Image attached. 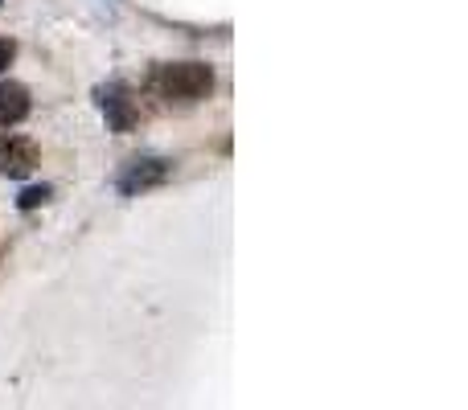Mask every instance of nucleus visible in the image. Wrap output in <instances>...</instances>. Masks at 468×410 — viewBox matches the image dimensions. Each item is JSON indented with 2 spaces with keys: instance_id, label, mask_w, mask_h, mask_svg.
<instances>
[{
  "instance_id": "obj_1",
  "label": "nucleus",
  "mask_w": 468,
  "mask_h": 410,
  "mask_svg": "<svg viewBox=\"0 0 468 410\" xmlns=\"http://www.w3.org/2000/svg\"><path fill=\"white\" fill-rule=\"evenodd\" d=\"M153 90L169 103H202L214 90V66L206 62H165L153 74Z\"/></svg>"
},
{
  "instance_id": "obj_2",
  "label": "nucleus",
  "mask_w": 468,
  "mask_h": 410,
  "mask_svg": "<svg viewBox=\"0 0 468 410\" xmlns=\"http://www.w3.org/2000/svg\"><path fill=\"white\" fill-rule=\"evenodd\" d=\"M169 177H173L169 156H132L120 169V177H115V189H120L123 197H140V194H148V189L165 185Z\"/></svg>"
},
{
  "instance_id": "obj_3",
  "label": "nucleus",
  "mask_w": 468,
  "mask_h": 410,
  "mask_svg": "<svg viewBox=\"0 0 468 410\" xmlns=\"http://www.w3.org/2000/svg\"><path fill=\"white\" fill-rule=\"evenodd\" d=\"M95 103H99V111H103V120H107V128L112 131H132L136 128L140 111H136V103H132V95H128L123 82H107V87H99Z\"/></svg>"
},
{
  "instance_id": "obj_4",
  "label": "nucleus",
  "mask_w": 468,
  "mask_h": 410,
  "mask_svg": "<svg viewBox=\"0 0 468 410\" xmlns=\"http://www.w3.org/2000/svg\"><path fill=\"white\" fill-rule=\"evenodd\" d=\"M37 161H41V152H37V144H33V140L0 136V177L21 181V177H29V173L37 169Z\"/></svg>"
},
{
  "instance_id": "obj_5",
  "label": "nucleus",
  "mask_w": 468,
  "mask_h": 410,
  "mask_svg": "<svg viewBox=\"0 0 468 410\" xmlns=\"http://www.w3.org/2000/svg\"><path fill=\"white\" fill-rule=\"evenodd\" d=\"M29 87L25 82H0V128H16L29 120Z\"/></svg>"
},
{
  "instance_id": "obj_6",
  "label": "nucleus",
  "mask_w": 468,
  "mask_h": 410,
  "mask_svg": "<svg viewBox=\"0 0 468 410\" xmlns=\"http://www.w3.org/2000/svg\"><path fill=\"white\" fill-rule=\"evenodd\" d=\"M49 197H54V189L49 185H29L21 197H16V209H37V205H46Z\"/></svg>"
},
{
  "instance_id": "obj_7",
  "label": "nucleus",
  "mask_w": 468,
  "mask_h": 410,
  "mask_svg": "<svg viewBox=\"0 0 468 410\" xmlns=\"http://www.w3.org/2000/svg\"><path fill=\"white\" fill-rule=\"evenodd\" d=\"M16 58V41L13 37H0V70H8Z\"/></svg>"
}]
</instances>
